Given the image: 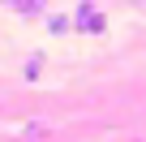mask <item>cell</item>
<instances>
[{"instance_id":"cell-1","label":"cell","mask_w":146,"mask_h":142,"mask_svg":"<svg viewBox=\"0 0 146 142\" xmlns=\"http://www.w3.org/2000/svg\"><path fill=\"white\" fill-rule=\"evenodd\" d=\"M78 30H86V35H103V30H108V17L90 5V0L78 5Z\"/></svg>"},{"instance_id":"cell-2","label":"cell","mask_w":146,"mask_h":142,"mask_svg":"<svg viewBox=\"0 0 146 142\" xmlns=\"http://www.w3.org/2000/svg\"><path fill=\"white\" fill-rule=\"evenodd\" d=\"M5 5H9L13 13H26V17H35V13H43V5H47V0H5Z\"/></svg>"},{"instance_id":"cell-3","label":"cell","mask_w":146,"mask_h":142,"mask_svg":"<svg viewBox=\"0 0 146 142\" xmlns=\"http://www.w3.org/2000/svg\"><path fill=\"white\" fill-rule=\"evenodd\" d=\"M47 30H52V35H64V30H69V17L52 13V17H47Z\"/></svg>"},{"instance_id":"cell-4","label":"cell","mask_w":146,"mask_h":142,"mask_svg":"<svg viewBox=\"0 0 146 142\" xmlns=\"http://www.w3.org/2000/svg\"><path fill=\"white\" fill-rule=\"evenodd\" d=\"M39 65H43V60H39V56H35V60H30V65H26V82H39Z\"/></svg>"}]
</instances>
